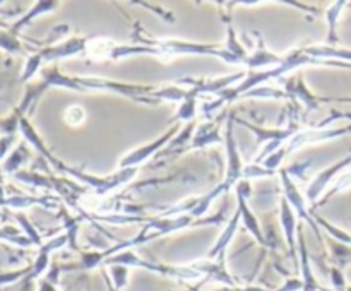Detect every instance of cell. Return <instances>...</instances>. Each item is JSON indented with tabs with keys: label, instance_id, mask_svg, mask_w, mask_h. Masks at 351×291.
I'll list each match as a JSON object with an SVG mask.
<instances>
[{
	"label": "cell",
	"instance_id": "cell-5",
	"mask_svg": "<svg viewBox=\"0 0 351 291\" xmlns=\"http://www.w3.org/2000/svg\"><path fill=\"white\" fill-rule=\"evenodd\" d=\"M233 122H235V115H228L225 123V149H226V171H225V180L221 181L223 187L226 192L232 187H235L240 180L243 178V161L240 156L239 146H237L235 139V129H233Z\"/></svg>",
	"mask_w": 351,
	"mask_h": 291
},
{
	"label": "cell",
	"instance_id": "cell-1",
	"mask_svg": "<svg viewBox=\"0 0 351 291\" xmlns=\"http://www.w3.org/2000/svg\"><path fill=\"white\" fill-rule=\"evenodd\" d=\"M141 33L134 34L136 41L143 47L153 48L158 53V58L163 60H170L173 57H180V55H199V57H215L219 60L226 62V64H242L239 57L226 50L221 45H204V43H194V41H184V40H173V38H153L139 27Z\"/></svg>",
	"mask_w": 351,
	"mask_h": 291
},
{
	"label": "cell",
	"instance_id": "cell-18",
	"mask_svg": "<svg viewBox=\"0 0 351 291\" xmlns=\"http://www.w3.org/2000/svg\"><path fill=\"white\" fill-rule=\"evenodd\" d=\"M298 246H300V279L304 283L302 291H319V283L314 276V270L311 266V257L307 252V243H305L304 226H298Z\"/></svg>",
	"mask_w": 351,
	"mask_h": 291
},
{
	"label": "cell",
	"instance_id": "cell-33",
	"mask_svg": "<svg viewBox=\"0 0 351 291\" xmlns=\"http://www.w3.org/2000/svg\"><path fill=\"white\" fill-rule=\"evenodd\" d=\"M235 291H273V290H266V288H261V286H245V288H237Z\"/></svg>",
	"mask_w": 351,
	"mask_h": 291
},
{
	"label": "cell",
	"instance_id": "cell-9",
	"mask_svg": "<svg viewBox=\"0 0 351 291\" xmlns=\"http://www.w3.org/2000/svg\"><path fill=\"white\" fill-rule=\"evenodd\" d=\"M351 134V125L346 127H339V129H321V127L314 125L312 129L307 130H298L287 144V151L288 154L293 153V151L300 149V147L307 146V144H317V142H324V140H331V139H338V137L348 136Z\"/></svg>",
	"mask_w": 351,
	"mask_h": 291
},
{
	"label": "cell",
	"instance_id": "cell-10",
	"mask_svg": "<svg viewBox=\"0 0 351 291\" xmlns=\"http://www.w3.org/2000/svg\"><path fill=\"white\" fill-rule=\"evenodd\" d=\"M235 190H237V209L240 211V216H242V221L245 225L247 231L261 243V245H267L266 238L263 235V229H261L259 225V219L256 218V214L252 212V209L249 207L247 204V197L250 194V181L249 180H240L239 184L235 185Z\"/></svg>",
	"mask_w": 351,
	"mask_h": 291
},
{
	"label": "cell",
	"instance_id": "cell-8",
	"mask_svg": "<svg viewBox=\"0 0 351 291\" xmlns=\"http://www.w3.org/2000/svg\"><path fill=\"white\" fill-rule=\"evenodd\" d=\"M350 166H351V154L345 156L343 160L336 161V163L331 164L329 168H324V170L319 171V173L312 178V181L307 187V199L312 202V205L317 204L319 199L326 194V188L331 185V181L338 180V178L341 177L343 171Z\"/></svg>",
	"mask_w": 351,
	"mask_h": 291
},
{
	"label": "cell",
	"instance_id": "cell-19",
	"mask_svg": "<svg viewBox=\"0 0 351 291\" xmlns=\"http://www.w3.org/2000/svg\"><path fill=\"white\" fill-rule=\"evenodd\" d=\"M304 51L314 58L321 60H336V62H348L351 64V48H338L328 47V45H312L305 47Z\"/></svg>",
	"mask_w": 351,
	"mask_h": 291
},
{
	"label": "cell",
	"instance_id": "cell-35",
	"mask_svg": "<svg viewBox=\"0 0 351 291\" xmlns=\"http://www.w3.org/2000/svg\"><path fill=\"white\" fill-rule=\"evenodd\" d=\"M345 291H351V284H348V286H346Z\"/></svg>",
	"mask_w": 351,
	"mask_h": 291
},
{
	"label": "cell",
	"instance_id": "cell-34",
	"mask_svg": "<svg viewBox=\"0 0 351 291\" xmlns=\"http://www.w3.org/2000/svg\"><path fill=\"white\" fill-rule=\"evenodd\" d=\"M319 291H336V290H332V288H326V286H322V284H319Z\"/></svg>",
	"mask_w": 351,
	"mask_h": 291
},
{
	"label": "cell",
	"instance_id": "cell-22",
	"mask_svg": "<svg viewBox=\"0 0 351 291\" xmlns=\"http://www.w3.org/2000/svg\"><path fill=\"white\" fill-rule=\"evenodd\" d=\"M45 75V82L47 86H53V88H64L69 89V91H75V92H84V89L81 88V84L77 82V77H72V75H65L58 71L57 67L48 68V71L43 72Z\"/></svg>",
	"mask_w": 351,
	"mask_h": 291
},
{
	"label": "cell",
	"instance_id": "cell-3",
	"mask_svg": "<svg viewBox=\"0 0 351 291\" xmlns=\"http://www.w3.org/2000/svg\"><path fill=\"white\" fill-rule=\"evenodd\" d=\"M77 82L84 91H105L122 94L132 101L144 103V105H160L158 99L153 98V86L143 84H129V82H119L106 77H95V75H86V77H77Z\"/></svg>",
	"mask_w": 351,
	"mask_h": 291
},
{
	"label": "cell",
	"instance_id": "cell-31",
	"mask_svg": "<svg viewBox=\"0 0 351 291\" xmlns=\"http://www.w3.org/2000/svg\"><path fill=\"white\" fill-rule=\"evenodd\" d=\"M40 291H58L57 290V284H51L50 281H41V284H40Z\"/></svg>",
	"mask_w": 351,
	"mask_h": 291
},
{
	"label": "cell",
	"instance_id": "cell-13",
	"mask_svg": "<svg viewBox=\"0 0 351 291\" xmlns=\"http://www.w3.org/2000/svg\"><path fill=\"white\" fill-rule=\"evenodd\" d=\"M285 91H287L290 96H293V98L300 99V101L304 103V105H305V115H308L311 112L317 110L319 105L322 103V98H317V96H314V92H312L311 89L307 88V84H305L302 74L300 75H293V77L288 79L287 84H285Z\"/></svg>",
	"mask_w": 351,
	"mask_h": 291
},
{
	"label": "cell",
	"instance_id": "cell-6",
	"mask_svg": "<svg viewBox=\"0 0 351 291\" xmlns=\"http://www.w3.org/2000/svg\"><path fill=\"white\" fill-rule=\"evenodd\" d=\"M180 132V127L173 125L171 129H168L163 136L156 137L153 142L144 144V146L137 147V149H132L130 153H127L122 160L119 161V170H129V168H137L139 164H143L144 161L147 160H154L158 156L161 149L168 146L171 139H173L177 134Z\"/></svg>",
	"mask_w": 351,
	"mask_h": 291
},
{
	"label": "cell",
	"instance_id": "cell-26",
	"mask_svg": "<svg viewBox=\"0 0 351 291\" xmlns=\"http://www.w3.org/2000/svg\"><path fill=\"white\" fill-rule=\"evenodd\" d=\"M288 92L283 91V89H278V88H269V86L263 84L259 88L252 89L249 91L247 94H243V98H274V99H280V98H288Z\"/></svg>",
	"mask_w": 351,
	"mask_h": 291
},
{
	"label": "cell",
	"instance_id": "cell-29",
	"mask_svg": "<svg viewBox=\"0 0 351 291\" xmlns=\"http://www.w3.org/2000/svg\"><path fill=\"white\" fill-rule=\"evenodd\" d=\"M274 171L267 170V168L261 166V164H247L245 170H243V178L242 180H250V178H264V177H273Z\"/></svg>",
	"mask_w": 351,
	"mask_h": 291
},
{
	"label": "cell",
	"instance_id": "cell-27",
	"mask_svg": "<svg viewBox=\"0 0 351 291\" xmlns=\"http://www.w3.org/2000/svg\"><path fill=\"white\" fill-rule=\"evenodd\" d=\"M65 123L71 127H81L86 122V110L81 105H72L64 113Z\"/></svg>",
	"mask_w": 351,
	"mask_h": 291
},
{
	"label": "cell",
	"instance_id": "cell-14",
	"mask_svg": "<svg viewBox=\"0 0 351 291\" xmlns=\"http://www.w3.org/2000/svg\"><path fill=\"white\" fill-rule=\"evenodd\" d=\"M240 221H242V216H240V211L237 209V211L233 212L232 218L228 219V225H226V228L223 229L221 235L218 236V240H216L215 245L209 249L208 257H206V259L208 260H225L226 249H228L230 242H232L233 236H235L237 229H239V226H240Z\"/></svg>",
	"mask_w": 351,
	"mask_h": 291
},
{
	"label": "cell",
	"instance_id": "cell-24",
	"mask_svg": "<svg viewBox=\"0 0 351 291\" xmlns=\"http://www.w3.org/2000/svg\"><path fill=\"white\" fill-rule=\"evenodd\" d=\"M197 99L199 96H195L194 92H192L191 98L182 101V105L178 106V112L175 113V118L191 123V120H194L195 115H197Z\"/></svg>",
	"mask_w": 351,
	"mask_h": 291
},
{
	"label": "cell",
	"instance_id": "cell-20",
	"mask_svg": "<svg viewBox=\"0 0 351 291\" xmlns=\"http://www.w3.org/2000/svg\"><path fill=\"white\" fill-rule=\"evenodd\" d=\"M117 47V43L110 38L105 36H95L88 38V48H86V55L93 60H112L113 48Z\"/></svg>",
	"mask_w": 351,
	"mask_h": 291
},
{
	"label": "cell",
	"instance_id": "cell-15",
	"mask_svg": "<svg viewBox=\"0 0 351 291\" xmlns=\"http://www.w3.org/2000/svg\"><path fill=\"white\" fill-rule=\"evenodd\" d=\"M88 48V38H71V40L64 41L60 45L48 48L41 53V58L45 60H60V58L75 57V55L86 53Z\"/></svg>",
	"mask_w": 351,
	"mask_h": 291
},
{
	"label": "cell",
	"instance_id": "cell-17",
	"mask_svg": "<svg viewBox=\"0 0 351 291\" xmlns=\"http://www.w3.org/2000/svg\"><path fill=\"white\" fill-rule=\"evenodd\" d=\"M225 142V136L219 134V122L218 120H209L195 129L194 136L191 140V149H199V147L213 146V144Z\"/></svg>",
	"mask_w": 351,
	"mask_h": 291
},
{
	"label": "cell",
	"instance_id": "cell-16",
	"mask_svg": "<svg viewBox=\"0 0 351 291\" xmlns=\"http://www.w3.org/2000/svg\"><path fill=\"white\" fill-rule=\"evenodd\" d=\"M283 62H285V57H281V55H276V53H273L271 50H267L266 45H264V41H263V38H259V47H257L256 50H252V53L247 55V58L243 64H245L250 71H256L257 67H261V71H264V68L278 67V65H281Z\"/></svg>",
	"mask_w": 351,
	"mask_h": 291
},
{
	"label": "cell",
	"instance_id": "cell-12",
	"mask_svg": "<svg viewBox=\"0 0 351 291\" xmlns=\"http://www.w3.org/2000/svg\"><path fill=\"white\" fill-rule=\"evenodd\" d=\"M235 122H239L240 125L247 127V129H249L250 132L256 136L257 146L274 142V140H283V142H287V140H290L291 137H293L295 134L300 130L298 129L297 123H293V122H291L288 127H285V129H263V127H257V125H254V123L245 122V120H242V118H235Z\"/></svg>",
	"mask_w": 351,
	"mask_h": 291
},
{
	"label": "cell",
	"instance_id": "cell-2",
	"mask_svg": "<svg viewBox=\"0 0 351 291\" xmlns=\"http://www.w3.org/2000/svg\"><path fill=\"white\" fill-rule=\"evenodd\" d=\"M112 264H119V266L125 267H136V269L149 270V273L160 274V276L170 277V279L182 281V283H192V281L202 279V273H199L194 266H170V264H161L156 260H149L141 257L139 253L134 252V249L123 250V252L117 253V255L110 257L105 262V266H112Z\"/></svg>",
	"mask_w": 351,
	"mask_h": 291
},
{
	"label": "cell",
	"instance_id": "cell-7",
	"mask_svg": "<svg viewBox=\"0 0 351 291\" xmlns=\"http://www.w3.org/2000/svg\"><path fill=\"white\" fill-rule=\"evenodd\" d=\"M280 177H281V185H283V192H285V199L288 201V204L291 205V209L295 211L297 218L304 219L312 229H314L315 236H317L319 242H322V235H321V228H319L317 221L314 219L312 212L307 209V204H305V199L304 195L300 194L298 187L295 185V181L291 180V175L288 170H281L280 171Z\"/></svg>",
	"mask_w": 351,
	"mask_h": 291
},
{
	"label": "cell",
	"instance_id": "cell-28",
	"mask_svg": "<svg viewBox=\"0 0 351 291\" xmlns=\"http://www.w3.org/2000/svg\"><path fill=\"white\" fill-rule=\"evenodd\" d=\"M287 156H288L287 146H283V147H280V149H278V151H274V153L271 154V156H267L266 160H264L261 164H263L264 168H267V170L276 171L278 168H280V164L283 163V160Z\"/></svg>",
	"mask_w": 351,
	"mask_h": 291
},
{
	"label": "cell",
	"instance_id": "cell-11",
	"mask_svg": "<svg viewBox=\"0 0 351 291\" xmlns=\"http://www.w3.org/2000/svg\"><path fill=\"white\" fill-rule=\"evenodd\" d=\"M297 214L291 209V205L288 204L287 199H281L280 202V223L281 228H283L285 238H287V245H288V253L293 259L295 267H300V259H298V225H297Z\"/></svg>",
	"mask_w": 351,
	"mask_h": 291
},
{
	"label": "cell",
	"instance_id": "cell-30",
	"mask_svg": "<svg viewBox=\"0 0 351 291\" xmlns=\"http://www.w3.org/2000/svg\"><path fill=\"white\" fill-rule=\"evenodd\" d=\"M329 279H331L332 290L336 291H345L346 286H348L345 279V274H343V270L339 267H331L329 269Z\"/></svg>",
	"mask_w": 351,
	"mask_h": 291
},
{
	"label": "cell",
	"instance_id": "cell-25",
	"mask_svg": "<svg viewBox=\"0 0 351 291\" xmlns=\"http://www.w3.org/2000/svg\"><path fill=\"white\" fill-rule=\"evenodd\" d=\"M106 267H108L106 273H108L113 286H115L119 291H122L123 288L127 286V283H129V267L119 266V264H112V266H106Z\"/></svg>",
	"mask_w": 351,
	"mask_h": 291
},
{
	"label": "cell",
	"instance_id": "cell-21",
	"mask_svg": "<svg viewBox=\"0 0 351 291\" xmlns=\"http://www.w3.org/2000/svg\"><path fill=\"white\" fill-rule=\"evenodd\" d=\"M351 5L346 0H339L329 5V9L326 10V19H328V47H336L339 41L338 38V21L341 17L345 7Z\"/></svg>",
	"mask_w": 351,
	"mask_h": 291
},
{
	"label": "cell",
	"instance_id": "cell-4",
	"mask_svg": "<svg viewBox=\"0 0 351 291\" xmlns=\"http://www.w3.org/2000/svg\"><path fill=\"white\" fill-rule=\"evenodd\" d=\"M62 171L72 175L77 181H81L86 187L93 188L96 195H105L108 192L115 190V188L122 187L127 181L132 180L137 173V168H129V170H117L113 171L112 175H106V177H99V175L95 173H86V171L79 170V168H72L64 164L62 166Z\"/></svg>",
	"mask_w": 351,
	"mask_h": 291
},
{
	"label": "cell",
	"instance_id": "cell-32",
	"mask_svg": "<svg viewBox=\"0 0 351 291\" xmlns=\"http://www.w3.org/2000/svg\"><path fill=\"white\" fill-rule=\"evenodd\" d=\"M351 103V96H345V98H322V103Z\"/></svg>",
	"mask_w": 351,
	"mask_h": 291
},
{
	"label": "cell",
	"instance_id": "cell-23",
	"mask_svg": "<svg viewBox=\"0 0 351 291\" xmlns=\"http://www.w3.org/2000/svg\"><path fill=\"white\" fill-rule=\"evenodd\" d=\"M350 187H351V171H346V173H343L341 177H339L338 180L332 184V187L329 188V190L326 192L324 195H322L321 201H319L317 204L312 205V211H314V209H317V207H322V205H326L329 201H331L332 197H335V195H338L339 192L346 190V188H350Z\"/></svg>",
	"mask_w": 351,
	"mask_h": 291
}]
</instances>
